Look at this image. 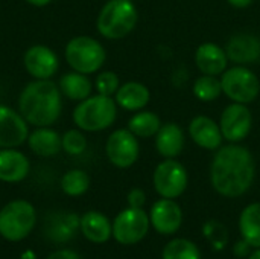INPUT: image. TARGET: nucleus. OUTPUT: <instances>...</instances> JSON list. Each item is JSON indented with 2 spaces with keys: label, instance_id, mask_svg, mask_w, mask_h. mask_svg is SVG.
Segmentation results:
<instances>
[{
  "label": "nucleus",
  "instance_id": "obj_29",
  "mask_svg": "<svg viewBox=\"0 0 260 259\" xmlns=\"http://www.w3.org/2000/svg\"><path fill=\"white\" fill-rule=\"evenodd\" d=\"M62 151H66L70 156H79L87 148V137L84 136L82 130H69L61 136Z\"/></svg>",
  "mask_w": 260,
  "mask_h": 259
},
{
  "label": "nucleus",
  "instance_id": "obj_4",
  "mask_svg": "<svg viewBox=\"0 0 260 259\" xmlns=\"http://www.w3.org/2000/svg\"><path fill=\"white\" fill-rule=\"evenodd\" d=\"M117 118V104L113 96L90 95L73 110L75 125L87 133H96L110 128Z\"/></svg>",
  "mask_w": 260,
  "mask_h": 259
},
{
  "label": "nucleus",
  "instance_id": "obj_18",
  "mask_svg": "<svg viewBox=\"0 0 260 259\" xmlns=\"http://www.w3.org/2000/svg\"><path fill=\"white\" fill-rule=\"evenodd\" d=\"M29 159L15 148H0V182L18 183L29 174Z\"/></svg>",
  "mask_w": 260,
  "mask_h": 259
},
{
  "label": "nucleus",
  "instance_id": "obj_26",
  "mask_svg": "<svg viewBox=\"0 0 260 259\" xmlns=\"http://www.w3.org/2000/svg\"><path fill=\"white\" fill-rule=\"evenodd\" d=\"M192 92L195 98L201 102L216 101L222 95L221 78L213 76V75H201L195 79Z\"/></svg>",
  "mask_w": 260,
  "mask_h": 259
},
{
  "label": "nucleus",
  "instance_id": "obj_10",
  "mask_svg": "<svg viewBox=\"0 0 260 259\" xmlns=\"http://www.w3.org/2000/svg\"><path fill=\"white\" fill-rule=\"evenodd\" d=\"M105 153L114 166L120 169L129 168L139 160L140 156L139 137L134 136L128 128H119L108 136Z\"/></svg>",
  "mask_w": 260,
  "mask_h": 259
},
{
  "label": "nucleus",
  "instance_id": "obj_30",
  "mask_svg": "<svg viewBox=\"0 0 260 259\" xmlns=\"http://www.w3.org/2000/svg\"><path fill=\"white\" fill-rule=\"evenodd\" d=\"M94 85H96V90H98L99 95H104V96H114L116 92H117L119 87H120V79H119V76H117L114 72L105 70V72H101V73L96 76Z\"/></svg>",
  "mask_w": 260,
  "mask_h": 259
},
{
  "label": "nucleus",
  "instance_id": "obj_3",
  "mask_svg": "<svg viewBox=\"0 0 260 259\" xmlns=\"http://www.w3.org/2000/svg\"><path fill=\"white\" fill-rule=\"evenodd\" d=\"M139 21V11L133 0H108L99 11L96 27L107 40H120L131 34Z\"/></svg>",
  "mask_w": 260,
  "mask_h": 259
},
{
  "label": "nucleus",
  "instance_id": "obj_7",
  "mask_svg": "<svg viewBox=\"0 0 260 259\" xmlns=\"http://www.w3.org/2000/svg\"><path fill=\"white\" fill-rule=\"evenodd\" d=\"M222 93L232 101L239 104H251L260 93L259 76L247 66H233L221 75Z\"/></svg>",
  "mask_w": 260,
  "mask_h": 259
},
{
  "label": "nucleus",
  "instance_id": "obj_33",
  "mask_svg": "<svg viewBox=\"0 0 260 259\" xmlns=\"http://www.w3.org/2000/svg\"><path fill=\"white\" fill-rule=\"evenodd\" d=\"M233 8H238V9H244V8H248L253 5L254 0H227Z\"/></svg>",
  "mask_w": 260,
  "mask_h": 259
},
{
  "label": "nucleus",
  "instance_id": "obj_32",
  "mask_svg": "<svg viewBox=\"0 0 260 259\" xmlns=\"http://www.w3.org/2000/svg\"><path fill=\"white\" fill-rule=\"evenodd\" d=\"M47 259H81L79 255H76L72 250H59V252H53Z\"/></svg>",
  "mask_w": 260,
  "mask_h": 259
},
{
  "label": "nucleus",
  "instance_id": "obj_11",
  "mask_svg": "<svg viewBox=\"0 0 260 259\" xmlns=\"http://www.w3.org/2000/svg\"><path fill=\"white\" fill-rule=\"evenodd\" d=\"M253 127V114L245 104L232 102L227 105L219 119V128L224 140L239 143L250 134Z\"/></svg>",
  "mask_w": 260,
  "mask_h": 259
},
{
  "label": "nucleus",
  "instance_id": "obj_19",
  "mask_svg": "<svg viewBox=\"0 0 260 259\" xmlns=\"http://www.w3.org/2000/svg\"><path fill=\"white\" fill-rule=\"evenodd\" d=\"M186 143L184 130L175 122L161 124L158 133L155 134L157 153L165 159H177Z\"/></svg>",
  "mask_w": 260,
  "mask_h": 259
},
{
  "label": "nucleus",
  "instance_id": "obj_17",
  "mask_svg": "<svg viewBox=\"0 0 260 259\" xmlns=\"http://www.w3.org/2000/svg\"><path fill=\"white\" fill-rule=\"evenodd\" d=\"M229 63L225 49L216 43H203L195 50V64L203 75L219 76L229 69Z\"/></svg>",
  "mask_w": 260,
  "mask_h": 259
},
{
  "label": "nucleus",
  "instance_id": "obj_34",
  "mask_svg": "<svg viewBox=\"0 0 260 259\" xmlns=\"http://www.w3.org/2000/svg\"><path fill=\"white\" fill-rule=\"evenodd\" d=\"M247 252H248V243H245L244 240L235 246V253H236V255L244 256V255H247Z\"/></svg>",
  "mask_w": 260,
  "mask_h": 259
},
{
  "label": "nucleus",
  "instance_id": "obj_36",
  "mask_svg": "<svg viewBox=\"0 0 260 259\" xmlns=\"http://www.w3.org/2000/svg\"><path fill=\"white\" fill-rule=\"evenodd\" d=\"M248 259H260V249H257L256 252H253V253L250 255V258Z\"/></svg>",
  "mask_w": 260,
  "mask_h": 259
},
{
  "label": "nucleus",
  "instance_id": "obj_15",
  "mask_svg": "<svg viewBox=\"0 0 260 259\" xmlns=\"http://www.w3.org/2000/svg\"><path fill=\"white\" fill-rule=\"evenodd\" d=\"M149 220L158 234L172 235L180 229L183 223V212L172 198H161L152 205Z\"/></svg>",
  "mask_w": 260,
  "mask_h": 259
},
{
  "label": "nucleus",
  "instance_id": "obj_22",
  "mask_svg": "<svg viewBox=\"0 0 260 259\" xmlns=\"http://www.w3.org/2000/svg\"><path fill=\"white\" fill-rule=\"evenodd\" d=\"M79 227L84 237L94 244H104L113 235V224L110 223V220L104 214L96 211L85 212L79 220Z\"/></svg>",
  "mask_w": 260,
  "mask_h": 259
},
{
  "label": "nucleus",
  "instance_id": "obj_6",
  "mask_svg": "<svg viewBox=\"0 0 260 259\" xmlns=\"http://www.w3.org/2000/svg\"><path fill=\"white\" fill-rule=\"evenodd\" d=\"M37 223L35 208L26 200H14L0 211V235L11 243L26 238Z\"/></svg>",
  "mask_w": 260,
  "mask_h": 259
},
{
  "label": "nucleus",
  "instance_id": "obj_14",
  "mask_svg": "<svg viewBox=\"0 0 260 259\" xmlns=\"http://www.w3.org/2000/svg\"><path fill=\"white\" fill-rule=\"evenodd\" d=\"M224 49L229 61L239 66L253 64L260 58V38L251 32H239L227 41Z\"/></svg>",
  "mask_w": 260,
  "mask_h": 259
},
{
  "label": "nucleus",
  "instance_id": "obj_9",
  "mask_svg": "<svg viewBox=\"0 0 260 259\" xmlns=\"http://www.w3.org/2000/svg\"><path fill=\"white\" fill-rule=\"evenodd\" d=\"M149 215L142 208L123 209L113 223V237L117 243L131 246L140 243L149 231Z\"/></svg>",
  "mask_w": 260,
  "mask_h": 259
},
{
  "label": "nucleus",
  "instance_id": "obj_25",
  "mask_svg": "<svg viewBox=\"0 0 260 259\" xmlns=\"http://www.w3.org/2000/svg\"><path fill=\"white\" fill-rule=\"evenodd\" d=\"M161 127L160 116L149 110H140L128 121V130L139 139L155 137Z\"/></svg>",
  "mask_w": 260,
  "mask_h": 259
},
{
  "label": "nucleus",
  "instance_id": "obj_35",
  "mask_svg": "<svg viewBox=\"0 0 260 259\" xmlns=\"http://www.w3.org/2000/svg\"><path fill=\"white\" fill-rule=\"evenodd\" d=\"M29 5L32 6H37V8H43V6H47L49 3H52L53 0H26Z\"/></svg>",
  "mask_w": 260,
  "mask_h": 259
},
{
  "label": "nucleus",
  "instance_id": "obj_5",
  "mask_svg": "<svg viewBox=\"0 0 260 259\" xmlns=\"http://www.w3.org/2000/svg\"><path fill=\"white\" fill-rule=\"evenodd\" d=\"M64 56L72 70L91 75L101 70V67L105 64L107 52L102 43L96 38L88 35H78L66 44Z\"/></svg>",
  "mask_w": 260,
  "mask_h": 259
},
{
  "label": "nucleus",
  "instance_id": "obj_24",
  "mask_svg": "<svg viewBox=\"0 0 260 259\" xmlns=\"http://www.w3.org/2000/svg\"><path fill=\"white\" fill-rule=\"evenodd\" d=\"M239 229L242 240L248 243V246L260 249V203H251L242 211Z\"/></svg>",
  "mask_w": 260,
  "mask_h": 259
},
{
  "label": "nucleus",
  "instance_id": "obj_27",
  "mask_svg": "<svg viewBox=\"0 0 260 259\" xmlns=\"http://www.w3.org/2000/svg\"><path fill=\"white\" fill-rule=\"evenodd\" d=\"M90 188V177L82 169H70L61 179V189L69 197H79Z\"/></svg>",
  "mask_w": 260,
  "mask_h": 259
},
{
  "label": "nucleus",
  "instance_id": "obj_12",
  "mask_svg": "<svg viewBox=\"0 0 260 259\" xmlns=\"http://www.w3.org/2000/svg\"><path fill=\"white\" fill-rule=\"evenodd\" d=\"M23 64L34 79H52L59 69V58L50 47L34 44L24 52Z\"/></svg>",
  "mask_w": 260,
  "mask_h": 259
},
{
  "label": "nucleus",
  "instance_id": "obj_8",
  "mask_svg": "<svg viewBox=\"0 0 260 259\" xmlns=\"http://www.w3.org/2000/svg\"><path fill=\"white\" fill-rule=\"evenodd\" d=\"M152 180L154 188L161 198L175 200L186 191L189 176L183 163L175 159H165L157 165Z\"/></svg>",
  "mask_w": 260,
  "mask_h": 259
},
{
  "label": "nucleus",
  "instance_id": "obj_20",
  "mask_svg": "<svg viewBox=\"0 0 260 259\" xmlns=\"http://www.w3.org/2000/svg\"><path fill=\"white\" fill-rule=\"evenodd\" d=\"M114 101L117 107L126 111H140L151 101L149 89L139 81H128L120 84L119 90L114 95Z\"/></svg>",
  "mask_w": 260,
  "mask_h": 259
},
{
  "label": "nucleus",
  "instance_id": "obj_31",
  "mask_svg": "<svg viewBox=\"0 0 260 259\" xmlns=\"http://www.w3.org/2000/svg\"><path fill=\"white\" fill-rule=\"evenodd\" d=\"M126 200L129 208H143V205L146 203V194L140 188H134L128 192Z\"/></svg>",
  "mask_w": 260,
  "mask_h": 259
},
{
  "label": "nucleus",
  "instance_id": "obj_28",
  "mask_svg": "<svg viewBox=\"0 0 260 259\" xmlns=\"http://www.w3.org/2000/svg\"><path fill=\"white\" fill-rule=\"evenodd\" d=\"M163 259H201V253L192 241L178 238L165 246Z\"/></svg>",
  "mask_w": 260,
  "mask_h": 259
},
{
  "label": "nucleus",
  "instance_id": "obj_21",
  "mask_svg": "<svg viewBox=\"0 0 260 259\" xmlns=\"http://www.w3.org/2000/svg\"><path fill=\"white\" fill-rule=\"evenodd\" d=\"M26 142L30 151L40 157H52L62 150L61 134L50 127H35Z\"/></svg>",
  "mask_w": 260,
  "mask_h": 259
},
{
  "label": "nucleus",
  "instance_id": "obj_13",
  "mask_svg": "<svg viewBox=\"0 0 260 259\" xmlns=\"http://www.w3.org/2000/svg\"><path fill=\"white\" fill-rule=\"evenodd\" d=\"M29 124L8 105L0 104V148H18L29 136Z\"/></svg>",
  "mask_w": 260,
  "mask_h": 259
},
{
  "label": "nucleus",
  "instance_id": "obj_23",
  "mask_svg": "<svg viewBox=\"0 0 260 259\" xmlns=\"http://www.w3.org/2000/svg\"><path fill=\"white\" fill-rule=\"evenodd\" d=\"M58 87L61 90V95H64L67 99L75 101V102H81V101L87 99L93 90V84H91L90 78L87 75L75 72V70L62 75L59 78Z\"/></svg>",
  "mask_w": 260,
  "mask_h": 259
},
{
  "label": "nucleus",
  "instance_id": "obj_2",
  "mask_svg": "<svg viewBox=\"0 0 260 259\" xmlns=\"http://www.w3.org/2000/svg\"><path fill=\"white\" fill-rule=\"evenodd\" d=\"M62 101L52 79H34L18 96V111L34 127H52L61 116Z\"/></svg>",
  "mask_w": 260,
  "mask_h": 259
},
{
  "label": "nucleus",
  "instance_id": "obj_1",
  "mask_svg": "<svg viewBox=\"0 0 260 259\" xmlns=\"http://www.w3.org/2000/svg\"><path fill=\"white\" fill-rule=\"evenodd\" d=\"M256 162L251 151L239 143H229L216 150L210 165V182L224 197L244 195L253 185Z\"/></svg>",
  "mask_w": 260,
  "mask_h": 259
},
{
  "label": "nucleus",
  "instance_id": "obj_16",
  "mask_svg": "<svg viewBox=\"0 0 260 259\" xmlns=\"http://www.w3.org/2000/svg\"><path fill=\"white\" fill-rule=\"evenodd\" d=\"M189 136L200 148L207 151H216L224 142L219 122L209 116H195L189 124Z\"/></svg>",
  "mask_w": 260,
  "mask_h": 259
}]
</instances>
